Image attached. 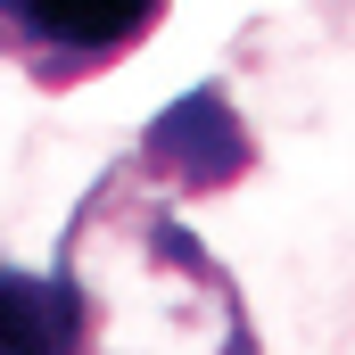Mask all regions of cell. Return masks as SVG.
Returning <instances> with one entry per match:
<instances>
[{"label":"cell","instance_id":"cell-3","mask_svg":"<svg viewBox=\"0 0 355 355\" xmlns=\"http://www.w3.org/2000/svg\"><path fill=\"white\" fill-rule=\"evenodd\" d=\"M248 166H257V141H248V124H240L223 83H198L174 107H157V124L141 141V174L166 198H215V190L248 182Z\"/></svg>","mask_w":355,"mask_h":355},{"label":"cell","instance_id":"cell-4","mask_svg":"<svg viewBox=\"0 0 355 355\" xmlns=\"http://www.w3.org/2000/svg\"><path fill=\"white\" fill-rule=\"evenodd\" d=\"M83 347V297L67 272L0 265V355H75Z\"/></svg>","mask_w":355,"mask_h":355},{"label":"cell","instance_id":"cell-1","mask_svg":"<svg viewBox=\"0 0 355 355\" xmlns=\"http://www.w3.org/2000/svg\"><path fill=\"white\" fill-rule=\"evenodd\" d=\"M58 272L83 297L75 355H257L240 281L141 174V157L91 182L58 240Z\"/></svg>","mask_w":355,"mask_h":355},{"label":"cell","instance_id":"cell-2","mask_svg":"<svg viewBox=\"0 0 355 355\" xmlns=\"http://www.w3.org/2000/svg\"><path fill=\"white\" fill-rule=\"evenodd\" d=\"M166 25V0H0V58L42 91H75L132 58Z\"/></svg>","mask_w":355,"mask_h":355}]
</instances>
